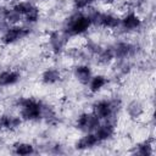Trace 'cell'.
Instances as JSON below:
<instances>
[{
	"label": "cell",
	"instance_id": "cell-18",
	"mask_svg": "<svg viewBox=\"0 0 156 156\" xmlns=\"http://www.w3.org/2000/svg\"><path fill=\"white\" fill-rule=\"evenodd\" d=\"M35 152V147L33 144L27 141H18L13 144V154L18 156H28Z\"/></svg>",
	"mask_w": 156,
	"mask_h": 156
},
{
	"label": "cell",
	"instance_id": "cell-13",
	"mask_svg": "<svg viewBox=\"0 0 156 156\" xmlns=\"http://www.w3.org/2000/svg\"><path fill=\"white\" fill-rule=\"evenodd\" d=\"M21 72L17 69H4L0 72V88L16 85L21 80Z\"/></svg>",
	"mask_w": 156,
	"mask_h": 156
},
{
	"label": "cell",
	"instance_id": "cell-2",
	"mask_svg": "<svg viewBox=\"0 0 156 156\" xmlns=\"http://www.w3.org/2000/svg\"><path fill=\"white\" fill-rule=\"evenodd\" d=\"M18 115L23 122H35L45 116L46 104L33 98H23L17 102Z\"/></svg>",
	"mask_w": 156,
	"mask_h": 156
},
{
	"label": "cell",
	"instance_id": "cell-7",
	"mask_svg": "<svg viewBox=\"0 0 156 156\" xmlns=\"http://www.w3.org/2000/svg\"><path fill=\"white\" fill-rule=\"evenodd\" d=\"M100 122L101 121L90 111V112H82L77 117L74 126L82 133H90L96 129V127L99 126Z\"/></svg>",
	"mask_w": 156,
	"mask_h": 156
},
{
	"label": "cell",
	"instance_id": "cell-6",
	"mask_svg": "<svg viewBox=\"0 0 156 156\" xmlns=\"http://www.w3.org/2000/svg\"><path fill=\"white\" fill-rule=\"evenodd\" d=\"M143 26L141 17L135 12V10H128L121 15V23L119 28L127 33L136 32Z\"/></svg>",
	"mask_w": 156,
	"mask_h": 156
},
{
	"label": "cell",
	"instance_id": "cell-1",
	"mask_svg": "<svg viewBox=\"0 0 156 156\" xmlns=\"http://www.w3.org/2000/svg\"><path fill=\"white\" fill-rule=\"evenodd\" d=\"M91 27L93 24H91V20L89 15L85 11L74 10V12H72L65 20L61 30L68 38H74V37H80L85 34Z\"/></svg>",
	"mask_w": 156,
	"mask_h": 156
},
{
	"label": "cell",
	"instance_id": "cell-16",
	"mask_svg": "<svg viewBox=\"0 0 156 156\" xmlns=\"http://www.w3.org/2000/svg\"><path fill=\"white\" fill-rule=\"evenodd\" d=\"M126 113L128 115V117L130 119H140L144 113H145V107L143 105L141 101L139 100H132L128 102V105L126 106Z\"/></svg>",
	"mask_w": 156,
	"mask_h": 156
},
{
	"label": "cell",
	"instance_id": "cell-22",
	"mask_svg": "<svg viewBox=\"0 0 156 156\" xmlns=\"http://www.w3.org/2000/svg\"><path fill=\"white\" fill-rule=\"evenodd\" d=\"M96 1H99V2H101V4H104V5L111 6V5H115L117 0H96Z\"/></svg>",
	"mask_w": 156,
	"mask_h": 156
},
{
	"label": "cell",
	"instance_id": "cell-20",
	"mask_svg": "<svg viewBox=\"0 0 156 156\" xmlns=\"http://www.w3.org/2000/svg\"><path fill=\"white\" fill-rule=\"evenodd\" d=\"M154 141L147 139V140H144L141 141L140 144L136 145L135 147V154L138 155H141V156H150V155H154L155 151H154Z\"/></svg>",
	"mask_w": 156,
	"mask_h": 156
},
{
	"label": "cell",
	"instance_id": "cell-12",
	"mask_svg": "<svg viewBox=\"0 0 156 156\" xmlns=\"http://www.w3.org/2000/svg\"><path fill=\"white\" fill-rule=\"evenodd\" d=\"M62 79V72L57 67H48L40 74V82L45 85H55Z\"/></svg>",
	"mask_w": 156,
	"mask_h": 156
},
{
	"label": "cell",
	"instance_id": "cell-19",
	"mask_svg": "<svg viewBox=\"0 0 156 156\" xmlns=\"http://www.w3.org/2000/svg\"><path fill=\"white\" fill-rule=\"evenodd\" d=\"M40 16H41V11H40L39 6L33 2V5L30 6V9L22 17V21H24L28 24H34V23H37L40 20Z\"/></svg>",
	"mask_w": 156,
	"mask_h": 156
},
{
	"label": "cell",
	"instance_id": "cell-17",
	"mask_svg": "<svg viewBox=\"0 0 156 156\" xmlns=\"http://www.w3.org/2000/svg\"><path fill=\"white\" fill-rule=\"evenodd\" d=\"M95 57H96L98 63H99V65H102V66H108V65H111L113 61H116L112 45H111V46H104V48L101 49V51H100Z\"/></svg>",
	"mask_w": 156,
	"mask_h": 156
},
{
	"label": "cell",
	"instance_id": "cell-9",
	"mask_svg": "<svg viewBox=\"0 0 156 156\" xmlns=\"http://www.w3.org/2000/svg\"><path fill=\"white\" fill-rule=\"evenodd\" d=\"M94 134L96 135L100 144L111 140L116 134V124H115L113 119L101 121L99 123V126L96 127V129L94 130Z\"/></svg>",
	"mask_w": 156,
	"mask_h": 156
},
{
	"label": "cell",
	"instance_id": "cell-14",
	"mask_svg": "<svg viewBox=\"0 0 156 156\" xmlns=\"http://www.w3.org/2000/svg\"><path fill=\"white\" fill-rule=\"evenodd\" d=\"M100 145L96 135L94 134V132H90V133H84L83 136H80L76 143H74V147L79 151H83V150H89V149H93L95 146Z\"/></svg>",
	"mask_w": 156,
	"mask_h": 156
},
{
	"label": "cell",
	"instance_id": "cell-8",
	"mask_svg": "<svg viewBox=\"0 0 156 156\" xmlns=\"http://www.w3.org/2000/svg\"><path fill=\"white\" fill-rule=\"evenodd\" d=\"M112 49H113V52H115V57L118 61L128 60V58L133 57L138 51V46L134 43L127 41V40L116 41L112 45Z\"/></svg>",
	"mask_w": 156,
	"mask_h": 156
},
{
	"label": "cell",
	"instance_id": "cell-15",
	"mask_svg": "<svg viewBox=\"0 0 156 156\" xmlns=\"http://www.w3.org/2000/svg\"><path fill=\"white\" fill-rule=\"evenodd\" d=\"M107 84H108V78L105 74H93L89 83L87 84V88L91 94H98Z\"/></svg>",
	"mask_w": 156,
	"mask_h": 156
},
{
	"label": "cell",
	"instance_id": "cell-5",
	"mask_svg": "<svg viewBox=\"0 0 156 156\" xmlns=\"http://www.w3.org/2000/svg\"><path fill=\"white\" fill-rule=\"evenodd\" d=\"M69 38L60 29V30H52L48 35V45L50 51L54 55H61L67 46Z\"/></svg>",
	"mask_w": 156,
	"mask_h": 156
},
{
	"label": "cell",
	"instance_id": "cell-11",
	"mask_svg": "<svg viewBox=\"0 0 156 156\" xmlns=\"http://www.w3.org/2000/svg\"><path fill=\"white\" fill-rule=\"evenodd\" d=\"M72 73H73V77L76 78V80L79 84L85 85V87H87V84L89 83L90 78L94 74L91 67L89 65H87V63H78V65H76L73 67Z\"/></svg>",
	"mask_w": 156,
	"mask_h": 156
},
{
	"label": "cell",
	"instance_id": "cell-10",
	"mask_svg": "<svg viewBox=\"0 0 156 156\" xmlns=\"http://www.w3.org/2000/svg\"><path fill=\"white\" fill-rule=\"evenodd\" d=\"M23 123L20 115L13 113H2L0 116V129L5 132H15Z\"/></svg>",
	"mask_w": 156,
	"mask_h": 156
},
{
	"label": "cell",
	"instance_id": "cell-4",
	"mask_svg": "<svg viewBox=\"0 0 156 156\" xmlns=\"http://www.w3.org/2000/svg\"><path fill=\"white\" fill-rule=\"evenodd\" d=\"M30 34V28L23 24H12L9 26L1 34H0V41L4 45H12L16 44Z\"/></svg>",
	"mask_w": 156,
	"mask_h": 156
},
{
	"label": "cell",
	"instance_id": "cell-23",
	"mask_svg": "<svg viewBox=\"0 0 156 156\" xmlns=\"http://www.w3.org/2000/svg\"><path fill=\"white\" fill-rule=\"evenodd\" d=\"M9 4H11V5H13V4H16V2H18V1H21V0H6Z\"/></svg>",
	"mask_w": 156,
	"mask_h": 156
},
{
	"label": "cell",
	"instance_id": "cell-24",
	"mask_svg": "<svg viewBox=\"0 0 156 156\" xmlns=\"http://www.w3.org/2000/svg\"><path fill=\"white\" fill-rule=\"evenodd\" d=\"M38 1H48V0H38Z\"/></svg>",
	"mask_w": 156,
	"mask_h": 156
},
{
	"label": "cell",
	"instance_id": "cell-3",
	"mask_svg": "<svg viewBox=\"0 0 156 156\" xmlns=\"http://www.w3.org/2000/svg\"><path fill=\"white\" fill-rule=\"evenodd\" d=\"M118 106L119 102L117 101V99H99L91 105V112L100 121L113 119L119 108Z\"/></svg>",
	"mask_w": 156,
	"mask_h": 156
},
{
	"label": "cell",
	"instance_id": "cell-21",
	"mask_svg": "<svg viewBox=\"0 0 156 156\" xmlns=\"http://www.w3.org/2000/svg\"><path fill=\"white\" fill-rule=\"evenodd\" d=\"M96 0H72L73 9L76 11H85L94 5Z\"/></svg>",
	"mask_w": 156,
	"mask_h": 156
}]
</instances>
